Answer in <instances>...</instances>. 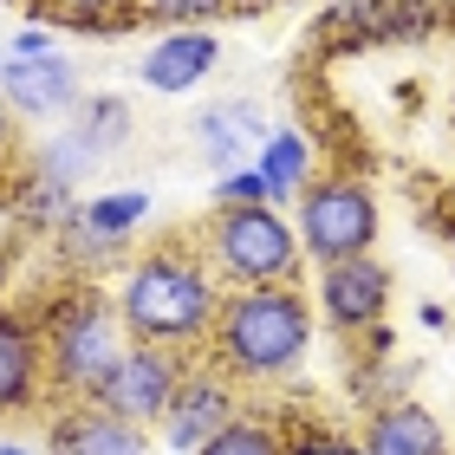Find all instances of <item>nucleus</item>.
<instances>
[{"label":"nucleus","mask_w":455,"mask_h":455,"mask_svg":"<svg viewBox=\"0 0 455 455\" xmlns=\"http://www.w3.org/2000/svg\"><path fill=\"white\" fill-rule=\"evenodd\" d=\"M176 384H182V358H176V351L137 345V339H131V345H124V358L105 371V384L92 390V403L143 429V423H163V410H170Z\"/></svg>","instance_id":"6"},{"label":"nucleus","mask_w":455,"mask_h":455,"mask_svg":"<svg viewBox=\"0 0 455 455\" xmlns=\"http://www.w3.org/2000/svg\"><path fill=\"white\" fill-rule=\"evenodd\" d=\"M143 215H150V196H143V189H117V196L85 202L72 228H78V241H85V247H98V254H105V247H117Z\"/></svg>","instance_id":"16"},{"label":"nucleus","mask_w":455,"mask_h":455,"mask_svg":"<svg viewBox=\"0 0 455 455\" xmlns=\"http://www.w3.org/2000/svg\"><path fill=\"white\" fill-rule=\"evenodd\" d=\"M46 455H150V436L85 397V403H72V410H59V417H52Z\"/></svg>","instance_id":"10"},{"label":"nucleus","mask_w":455,"mask_h":455,"mask_svg":"<svg viewBox=\"0 0 455 455\" xmlns=\"http://www.w3.org/2000/svg\"><path fill=\"white\" fill-rule=\"evenodd\" d=\"M215 202L228 209V202H267V176L254 170V163H241V170L215 176Z\"/></svg>","instance_id":"19"},{"label":"nucleus","mask_w":455,"mask_h":455,"mask_svg":"<svg viewBox=\"0 0 455 455\" xmlns=\"http://www.w3.org/2000/svg\"><path fill=\"white\" fill-rule=\"evenodd\" d=\"M7 156H13V105L0 98V163H7Z\"/></svg>","instance_id":"23"},{"label":"nucleus","mask_w":455,"mask_h":455,"mask_svg":"<svg viewBox=\"0 0 455 455\" xmlns=\"http://www.w3.org/2000/svg\"><path fill=\"white\" fill-rule=\"evenodd\" d=\"M313 351V306L293 286H235L215 313V358L235 378H293Z\"/></svg>","instance_id":"1"},{"label":"nucleus","mask_w":455,"mask_h":455,"mask_svg":"<svg viewBox=\"0 0 455 455\" xmlns=\"http://www.w3.org/2000/svg\"><path fill=\"white\" fill-rule=\"evenodd\" d=\"M39 378H46V345H39V325L20 313H0V417L27 410L39 397Z\"/></svg>","instance_id":"12"},{"label":"nucleus","mask_w":455,"mask_h":455,"mask_svg":"<svg viewBox=\"0 0 455 455\" xmlns=\"http://www.w3.org/2000/svg\"><path fill=\"white\" fill-rule=\"evenodd\" d=\"M215 280L209 267L163 247V254H143L131 274H124V293H117V319L137 345H163V351H182V345H202L215 332Z\"/></svg>","instance_id":"2"},{"label":"nucleus","mask_w":455,"mask_h":455,"mask_svg":"<svg viewBox=\"0 0 455 455\" xmlns=\"http://www.w3.org/2000/svg\"><path fill=\"white\" fill-rule=\"evenodd\" d=\"M7 7H27V0H7Z\"/></svg>","instance_id":"26"},{"label":"nucleus","mask_w":455,"mask_h":455,"mask_svg":"<svg viewBox=\"0 0 455 455\" xmlns=\"http://www.w3.org/2000/svg\"><path fill=\"white\" fill-rule=\"evenodd\" d=\"M228 423H235V390H228L215 371H182L176 397L163 410V443L176 455H196L209 436H221Z\"/></svg>","instance_id":"9"},{"label":"nucleus","mask_w":455,"mask_h":455,"mask_svg":"<svg viewBox=\"0 0 455 455\" xmlns=\"http://www.w3.org/2000/svg\"><path fill=\"white\" fill-rule=\"evenodd\" d=\"M196 455H286V436L274 423H260V417H235L221 436H209Z\"/></svg>","instance_id":"18"},{"label":"nucleus","mask_w":455,"mask_h":455,"mask_svg":"<svg viewBox=\"0 0 455 455\" xmlns=\"http://www.w3.org/2000/svg\"><path fill=\"white\" fill-rule=\"evenodd\" d=\"M293 228H299L306 260H319V267L358 260V254H371V241H378V196H371L364 182H351V176H319V182L299 189Z\"/></svg>","instance_id":"5"},{"label":"nucleus","mask_w":455,"mask_h":455,"mask_svg":"<svg viewBox=\"0 0 455 455\" xmlns=\"http://www.w3.org/2000/svg\"><path fill=\"white\" fill-rule=\"evenodd\" d=\"M7 274H13V260H7V247H0V293H7Z\"/></svg>","instance_id":"24"},{"label":"nucleus","mask_w":455,"mask_h":455,"mask_svg":"<svg viewBox=\"0 0 455 455\" xmlns=\"http://www.w3.org/2000/svg\"><path fill=\"white\" fill-rule=\"evenodd\" d=\"M156 20H176V27H202V20L228 13V0H143Z\"/></svg>","instance_id":"20"},{"label":"nucleus","mask_w":455,"mask_h":455,"mask_svg":"<svg viewBox=\"0 0 455 455\" xmlns=\"http://www.w3.org/2000/svg\"><path fill=\"white\" fill-rule=\"evenodd\" d=\"M78 137L92 143L98 150V163H105L111 150H124V143H131V105H124V98H85V124H72Z\"/></svg>","instance_id":"17"},{"label":"nucleus","mask_w":455,"mask_h":455,"mask_svg":"<svg viewBox=\"0 0 455 455\" xmlns=\"http://www.w3.org/2000/svg\"><path fill=\"white\" fill-rule=\"evenodd\" d=\"M39 345H46V371L52 384L66 390L72 403H85L98 384H105V371L124 358V319L111 313V299L98 293V286H72V293H59L46 313H39Z\"/></svg>","instance_id":"3"},{"label":"nucleus","mask_w":455,"mask_h":455,"mask_svg":"<svg viewBox=\"0 0 455 455\" xmlns=\"http://www.w3.org/2000/svg\"><path fill=\"white\" fill-rule=\"evenodd\" d=\"M254 170L267 176V202H299L306 189V176H313V150H306V137L299 131H267L260 143V156H254Z\"/></svg>","instance_id":"15"},{"label":"nucleus","mask_w":455,"mask_h":455,"mask_svg":"<svg viewBox=\"0 0 455 455\" xmlns=\"http://www.w3.org/2000/svg\"><path fill=\"white\" fill-rule=\"evenodd\" d=\"M215 59H221V46H215V33H202V27H176V33H163L150 52H143V85L150 92H163V98H182V92H196L202 78L215 72Z\"/></svg>","instance_id":"11"},{"label":"nucleus","mask_w":455,"mask_h":455,"mask_svg":"<svg viewBox=\"0 0 455 455\" xmlns=\"http://www.w3.org/2000/svg\"><path fill=\"white\" fill-rule=\"evenodd\" d=\"M260 143H267V124L254 117V105H215V111H202L196 117V150L215 163V170H241L247 150L260 156Z\"/></svg>","instance_id":"13"},{"label":"nucleus","mask_w":455,"mask_h":455,"mask_svg":"<svg viewBox=\"0 0 455 455\" xmlns=\"http://www.w3.org/2000/svg\"><path fill=\"white\" fill-rule=\"evenodd\" d=\"M0 455H33V449H27V443H13V436H7V443H0Z\"/></svg>","instance_id":"25"},{"label":"nucleus","mask_w":455,"mask_h":455,"mask_svg":"<svg viewBox=\"0 0 455 455\" xmlns=\"http://www.w3.org/2000/svg\"><path fill=\"white\" fill-rule=\"evenodd\" d=\"M384 306H390V274L371 254L319 267V313L332 332H371L384 319Z\"/></svg>","instance_id":"8"},{"label":"nucleus","mask_w":455,"mask_h":455,"mask_svg":"<svg viewBox=\"0 0 455 455\" xmlns=\"http://www.w3.org/2000/svg\"><path fill=\"white\" fill-rule=\"evenodd\" d=\"M52 7H66L72 20H105V13L124 7V0H52Z\"/></svg>","instance_id":"22"},{"label":"nucleus","mask_w":455,"mask_h":455,"mask_svg":"<svg viewBox=\"0 0 455 455\" xmlns=\"http://www.w3.org/2000/svg\"><path fill=\"white\" fill-rule=\"evenodd\" d=\"M209 247H215V267L235 286H286L306 260L299 228L274 202H228V209H215Z\"/></svg>","instance_id":"4"},{"label":"nucleus","mask_w":455,"mask_h":455,"mask_svg":"<svg viewBox=\"0 0 455 455\" xmlns=\"http://www.w3.org/2000/svg\"><path fill=\"white\" fill-rule=\"evenodd\" d=\"M286 455H364V443L332 436V429H299V436H286Z\"/></svg>","instance_id":"21"},{"label":"nucleus","mask_w":455,"mask_h":455,"mask_svg":"<svg viewBox=\"0 0 455 455\" xmlns=\"http://www.w3.org/2000/svg\"><path fill=\"white\" fill-rule=\"evenodd\" d=\"M364 455H449V436L423 403H384L364 429Z\"/></svg>","instance_id":"14"},{"label":"nucleus","mask_w":455,"mask_h":455,"mask_svg":"<svg viewBox=\"0 0 455 455\" xmlns=\"http://www.w3.org/2000/svg\"><path fill=\"white\" fill-rule=\"evenodd\" d=\"M0 98L20 111V117H66L78 111V72L72 59L46 46V52H0Z\"/></svg>","instance_id":"7"}]
</instances>
